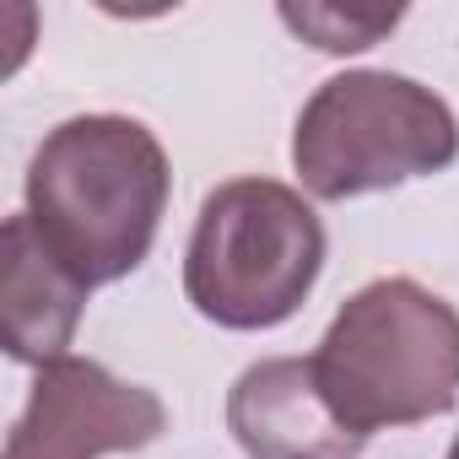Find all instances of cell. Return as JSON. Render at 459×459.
Wrapping results in <instances>:
<instances>
[{"mask_svg":"<svg viewBox=\"0 0 459 459\" xmlns=\"http://www.w3.org/2000/svg\"><path fill=\"white\" fill-rule=\"evenodd\" d=\"M173 195L162 141L130 114L60 119L28 162V221L92 292L141 271Z\"/></svg>","mask_w":459,"mask_h":459,"instance_id":"6da1fadb","label":"cell"},{"mask_svg":"<svg viewBox=\"0 0 459 459\" xmlns=\"http://www.w3.org/2000/svg\"><path fill=\"white\" fill-rule=\"evenodd\" d=\"M325 405L362 443L459 405V308L411 276L357 287L314 346Z\"/></svg>","mask_w":459,"mask_h":459,"instance_id":"7a4b0ae2","label":"cell"},{"mask_svg":"<svg viewBox=\"0 0 459 459\" xmlns=\"http://www.w3.org/2000/svg\"><path fill=\"white\" fill-rule=\"evenodd\" d=\"M325 271V221L281 178H227L200 200L184 249V298L216 330L287 325Z\"/></svg>","mask_w":459,"mask_h":459,"instance_id":"3957f363","label":"cell"},{"mask_svg":"<svg viewBox=\"0 0 459 459\" xmlns=\"http://www.w3.org/2000/svg\"><path fill=\"white\" fill-rule=\"evenodd\" d=\"M459 162L454 108L400 71H341L298 114L292 168L314 200H357Z\"/></svg>","mask_w":459,"mask_h":459,"instance_id":"277c9868","label":"cell"},{"mask_svg":"<svg viewBox=\"0 0 459 459\" xmlns=\"http://www.w3.org/2000/svg\"><path fill=\"white\" fill-rule=\"evenodd\" d=\"M168 427V405L108 373L92 357H55L33 368V389L22 416L6 432L0 459H103V454H135L157 443Z\"/></svg>","mask_w":459,"mask_h":459,"instance_id":"5b68a950","label":"cell"},{"mask_svg":"<svg viewBox=\"0 0 459 459\" xmlns=\"http://www.w3.org/2000/svg\"><path fill=\"white\" fill-rule=\"evenodd\" d=\"M227 427L249 459H357L368 443L335 421L308 357H265L227 389Z\"/></svg>","mask_w":459,"mask_h":459,"instance_id":"8992f818","label":"cell"},{"mask_svg":"<svg viewBox=\"0 0 459 459\" xmlns=\"http://www.w3.org/2000/svg\"><path fill=\"white\" fill-rule=\"evenodd\" d=\"M87 287L44 249L28 211L0 227V314H6V351L28 368L71 357Z\"/></svg>","mask_w":459,"mask_h":459,"instance_id":"52a82bcc","label":"cell"},{"mask_svg":"<svg viewBox=\"0 0 459 459\" xmlns=\"http://www.w3.org/2000/svg\"><path fill=\"white\" fill-rule=\"evenodd\" d=\"M400 6H389V12H357V6H281V22L298 33V39H308L314 49H325V55H362V49H373L384 33H394L400 28Z\"/></svg>","mask_w":459,"mask_h":459,"instance_id":"ba28073f","label":"cell"},{"mask_svg":"<svg viewBox=\"0 0 459 459\" xmlns=\"http://www.w3.org/2000/svg\"><path fill=\"white\" fill-rule=\"evenodd\" d=\"M448 459H459V437H454V443H448Z\"/></svg>","mask_w":459,"mask_h":459,"instance_id":"9c48e42d","label":"cell"}]
</instances>
